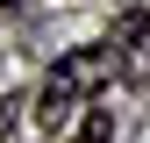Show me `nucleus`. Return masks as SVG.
Masks as SVG:
<instances>
[{"label":"nucleus","instance_id":"20e7f679","mask_svg":"<svg viewBox=\"0 0 150 143\" xmlns=\"http://www.w3.org/2000/svg\"><path fill=\"white\" fill-rule=\"evenodd\" d=\"M0 7H14V0H0Z\"/></svg>","mask_w":150,"mask_h":143},{"label":"nucleus","instance_id":"f257e3e1","mask_svg":"<svg viewBox=\"0 0 150 143\" xmlns=\"http://www.w3.org/2000/svg\"><path fill=\"white\" fill-rule=\"evenodd\" d=\"M107 79H115V57H107L100 43H86V50H64V57L50 64L43 93H36V122H43L50 136H71V129L93 115V93H100Z\"/></svg>","mask_w":150,"mask_h":143},{"label":"nucleus","instance_id":"7ed1b4c3","mask_svg":"<svg viewBox=\"0 0 150 143\" xmlns=\"http://www.w3.org/2000/svg\"><path fill=\"white\" fill-rule=\"evenodd\" d=\"M79 143H107V115H86L79 122Z\"/></svg>","mask_w":150,"mask_h":143},{"label":"nucleus","instance_id":"f03ea898","mask_svg":"<svg viewBox=\"0 0 150 143\" xmlns=\"http://www.w3.org/2000/svg\"><path fill=\"white\" fill-rule=\"evenodd\" d=\"M107 57H115V79H129V86H143V79H150V14H143V7H129L122 22H115Z\"/></svg>","mask_w":150,"mask_h":143}]
</instances>
